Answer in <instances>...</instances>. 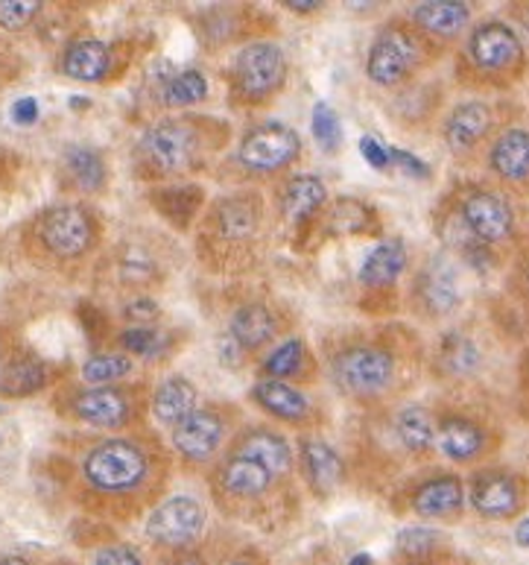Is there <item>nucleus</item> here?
<instances>
[{
  "instance_id": "obj_27",
  "label": "nucleus",
  "mask_w": 529,
  "mask_h": 565,
  "mask_svg": "<svg viewBox=\"0 0 529 565\" xmlns=\"http://www.w3.org/2000/svg\"><path fill=\"white\" fill-rule=\"evenodd\" d=\"M295 475L302 490L320 504L336 498L352 483L345 451L328 443L322 434H299L295 437Z\"/></svg>"
},
{
  "instance_id": "obj_13",
  "label": "nucleus",
  "mask_w": 529,
  "mask_h": 565,
  "mask_svg": "<svg viewBox=\"0 0 529 565\" xmlns=\"http://www.w3.org/2000/svg\"><path fill=\"white\" fill-rule=\"evenodd\" d=\"M102 244V217L88 203L47 205L24 226L26 255L47 267H74Z\"/></svg>"
},
{
  "instance_id": "obj_39",
  "label": "nucleus",
  "mask_w": 529,
  "mask_h": 565,
  "mask_svg": "<svg viewBox=\"0 0 529 565\" xmlns=\"http://www.w3.org/2000/svg\"><path fill=\"white\" fill-rule=\"evenodd\" d=\"M185 343V331L161 329V326H152V329H134V326H123L118 331V347L120 352H127L129 358L143 363H161L168 361L170 354L182 349Z\"/></svg>"
},
{
  "instance_id": "obj_4",
  "label": "nucleus",
  "mask_w": 529,
  "mask_h": 565,
  "mask_svg": "<svg viewBox=\"0 0 529 565\" xmlns=\"http://www.w3.org/2000/svg\"><path fill=\"white\" fill-rule=\"evenodd\" d=\"M237 132L228 120L202 111L161 115L143 127L132 147V173L143 185H176L196 182L223 161Z\"/></svg>"
},
{
  "instance_id": "obj_56",
  "label": "nucleus",
  "mask_w": 529,
  "mask_h": 565,
  "mask_svg": "<svg viewBox=\"0 0 529 565\" xmlns=\"http://www.w3.org/2000/svg\"><path fill=\"white\" fill-rule=\"evenodd\" d=\"M515 542L521 545V548H529V515H523L518 527H515Z\"/></svg>"
},
{
  "instance_id": "obj_35",
  "label": "nucleus",
  "mask_w": 529,
  "mask_h": 565,
  "mask_svg": "<svg viewBox=\"0 0 529 565\" xmlns=\"http://www.w3.org/2000/svg\"><path fill=\"white\" fill-rule=\"evenodd\" d=\"M143 200L176 235H191L210 196L199 182H176V185H150Z\"/></svg>"
},
{
  "instance_id": "obj_10",
  "label": "nucleus",
  "mask_w": 529,
  "mask_h": 565,
  "mask_svg": "<svg viewBox=\"0 0 529 565\" xmlns=\"http://www.w3.org/2000/svg\"><path fill=\"white\" fill-rule=\"evenodd\" d=\"M345 460H348L352 483L384 498L392 495L398 483L410 478L415 469H424L415 463L410 446L403 443L396 423V407L357 414V423L348 430Z\"/></svg>"
},
{
  "instance_id": "obj_22",
  "label": "nucleus",
  "mask_w": 529,
  "mask_h": 565,
  "mask_svg": "<svg viewBox=\"0 0 529 565\" xmlns=\"http://www.w3.org/2000/svg\"><path fill=\"white\" fill-rule=\"evenodd\" d=\"M465 498L483 522H518L529 507V478L504 463L477 466L465 478Z\"/></svg>"
},
{
  "instance_id": "obj_57",
  "label": "nucleus",
  "mask_w": 529,
  "mask_h": 565,
  "mask_svg": "<svg viewBox=\"0 0 529 565\" xmlns=\"http://www.w3.org/2000/svg\"><path fill=\"white\" fill-rule=\"evenodd\" d=\"M0 565H30V559L18 557V554H0Z\"/></svg>"
},
{
  "instance_id": "obj_20",
  "label": "nucleus",
  "mask_w": 529,
  "mask_h": 565,
  "mask_svg": "<svg viewBox=\"0 0 529 565\" xmlns=\"http://www.w3.org/2000/svg\"><path fill=\"white\" fill-rule=\"evenodd\" d=\"M410 246L398 235H384L357 270V308L371 320H396L403 311V287L410 276Z\"/></svg>"
},
{
  "instance_id": "obj_54",
  "label": "nucleus",
  "mask_w": 529,
  "mask_h": 565,
  "mask_svg": "<svg viewBox=\"0 0 529 565\" xmlns=\"http://www.w3.org/2000/svg\"><path fill=\"white\" fill-rule=\"evenodd\" d=\"M18 349H21V343H18V340L9 334V329H3V326H0V379H3V372H7V366L18 354Z\"/></svg>"
},
{
  "instance_id": "obj_59",
  "label": "nucleus",
  "mask_w": 529,
  "mask_h": 565,
  "mask_svg": "<svg viewBox=\"0 0 529 565\" xmlns=\"http://www.w3.org/2000/svg\"><path fill=\"white\" fill-rule=\"evenodd\" d=\"M348 565H375V559H371L369 554H357V557L348 559Z\"/></svg>"
},
{
  "instance_id": "obj_60",
  "label": "nucleus",
  "mask_w": 529,
  "mask_h": 565,
  "mask_svg": "<svg viewBox=\"0 0 529 565\" xmlns=\"http://www.w3.org/2000/svg\"><path fill=\"white\" fill-rule=\"evenodd\" d=\"M521 15H523V21H529V3H523V9H521Z\"/></svg>"
},
{
  "instance_id": "obj_37",
  "label": "nucleus",
  "mask_w": 529,
  "mask_h": 565,
  "mask_svg": "<svg viewBox=\"0 0 529 565\" xmlns=\"http://www.w3.org/2000/svg\"><path fill=\"white\" fill-rule=\"evenodd\" d=\"M62 182L76 194H102L109 185V164L97 147L71 143L62 152Z\"/></svg>"
},
{
  "instance_id": "obj_55",
  "label": "nucleus",
  "mask_w": 529,
  "mask_h": 565,
  "mask_svg": "<svg viewBox=\"0 0 529 565\" xmlns=\"http://www.w3.org/2000/svg\"><path fill=\"white\" fill-rule=\"evenodd\" d=\"M284 7L290 9V12H295V15H316V12H322L328 3H322V0H287Z\"/></svg>"
},
{
  "instance_id": "obj_42",
  "label": "nucleus",
  "mask_w": 529,
  "mask_h": 565,
  "mask_svg": "<svg viewBox=\"0 0 529 565\" xmlns=\"http://www.w3.org/2000/svg\"><path fill=\"white\" fill-rule=\"evenodd\" d=\"M83 384L88 387H106V384H123L134 375V358L127 352H97L83 363Z\"/></svg>"
},
{
  "instance_id": "obj_31",
  "label": "nucleus",
  "mask_w": 529,
  "mask_h": 565,
  "mask_svg": "<svg viewBox=\"0 0 529 565\" xmlns=\"http://www.w3.org/2000/svg\"><path fill=\"white\" fill-rule=\"evenodd\" d=\"M255 375L258 379L287 381V384L307 390L316 387L320 381H325L320 352L302 334H290V338H284L281 343L269 349L261 361L255 363Z\"/></svg>"
},
{
  "instance_id": "obj_3",
  "label": "nucleus",
  "mask_w": 529,
  "mask_h": 565,
  "mask_svg": "<svg viewBox=\"0 0 529 565\" xmlns=\"http://www.w3.org/2000/svg\"><path fill=\"white\" fill-rule=\"evenodd\" d=\"M278 220L263 188H228L210 196L191 232L194 262L210 279L249 281L263 270Z\"/></svg>"
},
{
  "instance_id": "obj_50",
  "label": "nucleus",
  "mask_w": 529,
  "mask_h": 565,
  "mask_svg": "<svg viewBox=\"0 0 529 565\" xmlns=\"http://www.w3.org/2000/svg\"><path fill=\"white\" fill-rule=\"evenodd\" d=\"M515 387H518V411L529 419V343L518 354V372H515Z\"/></svg>"
},
{
  "instance_id": "obj_14",
  "label": "nucleus",
  "mask_w": 529,
  "mask_h": 565,
  "mask_svg": "<svg viewBox=\"0 0 529 565\" xmlns=\"http://www.w3.org/2000/svg\"><path fill=\"white\" fill-rule=\"evenodd\" d=\"M228 109L267 111L290 85V56L276 39H258L231 53L223 68Z\"/></svg>"
},
{
  "instance_id": "obj_12",
  "label": "nucleus",
  "mask_w": 529,
  "mask_h": 565,
  "mask_svg": "<svg viewBox=\"0 0 529 565\" xmlns=\"http://www.w3.org/2000/svg\"><path fill=\"white\" fill-rule=\"evenodd\" d=\"M436 448L451 466L477 469L492 463V457L504 446V428L497 416L483 402L465 393V384L451 387V393L436 398Z\"/></svg>"
},
{
  "instance_id": "obj_9",
  "label": "nucleus",
  "mask_w": 529,
  "mask_h": 565,
  "mask_svg": "<svg viewBox=\"0 0 529 565\" xmlns=\"http://www.w3.org/2000/svg\"><path fill=\"white\" fill-rule=\"evenodd\" d=\"M302 159L304 141L299 129L284 120L261 118L235 138L214 170V179L228 188H272L295 173Z\"/></svg>"
},
{
  "instance_id": "obj_2",
  "label": "nucleus",
  "mask_w": 529,
  "mask_h": 565,
  "mask_svg": "<svg viewBox=\"0 0 529 565\" xmlns=\"http://www.w3.org/2000/svg\"><path fill=\"white\" fill-rule=\"evenodd\" d=\"M176 472L173 451L159 430L141 428L106 434L85 448L76 463V483L91 510L111 519H147L170 495Z\"/></svg>"
},
{
  "instance_id": "obj_6",
  "label": "nucleus",
  "mask_w": 529,
  "mask_h": 565,
  "mask_svg": "<svg viewBox=\"0 0 529 565\" xmlns=\"http://www.w3.org/2000/svg\"><path fill=\"white\" fill-rule=\"evenodd\" d=\"M208 495L228 522L278 531L302 513V483L269 469L255 457L226 448V455L205 475Z\"/></svg>"
},
{
  "instance_id": "obj_7",
  "label": "nucleus",
  "mask_w": 529,
  "mask_h": 565,
  "mask_svg": "<svg viewBox=\"0 0 529 565\" xmlns=\"http://www.w3.org/2000/svg\"><path fill=\"white\" fill-rule=\"evenodd\" d=\"M299 317L267 287L235 281L226 294V322L217 334V361L228 372H244L269 349L295 334Z\"/></svg>"
},
{
  "instance_id": "obj_16",
  "label": "nucleus",
  "mask_w": 529,
  "mask_h": 565,
  "mask_svg": "<svg viewBox=\"0 0 529 565\" xmlns=\"http://www.w3.org/2000/svg\"><path fill=\"white\" fill-rule=\"evenodd\" d=\"M246 425V411L237 402H199L194 414L168 430V446L182 475H208L226 455L228 443Z\"/></svg>"
},
{
  "instance_id": "obj_51",
  "label": "nucleus",
  "mask_w": 529,
  "mask_h": 565,
  "mask_svg": "<svg viewBox=\"0 0 529 565\" xmlns=\"http://www.w3.org/2000/svg\"><path fill=\"white\" fill-rule=\"evenodd\" d=\"M39 100L35 97H21V100L12 103V120H15L18 127H33L35 120H39Z\"/></svg>"
},
{
  "instance_id": "obj_46",
  "label": "nucleus",
  "mask_w": 529,
  "mask_h": 565,
  "mask_svg": "<svg viewBox=\"0 0 529 565\" xmlns=\"http://www.w3.org/2000/svg\"><path fill=\"white\" fill-rule=\"evenodd\" d=\"M44 3L39 0H0V26L9 33L26 30L35 18L42 15Z\"/></svg>"
},
{
  "instance_id": "obj_53",
  "label": "nucleus",
  "mask_w": 529,
  "mask_h": 565,
  "mask_svg": "<svg viewBox=\"0 0 529 565\" xmlns=\"http://www.w3.org/2000/svg\"><path fill=\"white\" fill-rule=\"evenodd\" d=\"M223 565H269V557L263 554L261 548H252V545H246V548L235 551V554H231V557H228Z\"/></svg>"
},
{
  "instance_id": "obj_38",
  "label": "nucleus",
  "mask_w": 529,
  "mask_h": 565,
  "mask_svg": "<svg viewBox=\"0 0 529 565\" xmlns=\"http://www.w3.org/2000/svg\"><path fill=\"white\" fill-rule=\"evenodd\" d=\"M152 97L164 109V115L194 111V106H199V103L210 97V83L202 71L182 68L168 76H159L155 88H152Z\"/></svg>"
},
{
  "instance_id": "obj_21",
  "label": "nucleus",
  "mask_w": 529,
  "mask_h": 565,
  "mask_svg": "<svg viewBox=\"0 0 529 565\" xmlns=\"http://www.w3.org/2000/svg\"><path fill=\"white\" fill-rule=\"evenodd\" d=\"M246 398L263 416V423L281 430H295V437L322 434L331 425L328 405L313 396L307 387H295L287 381L255 379Z\"/></svg>"
},
{
  "instance_id": "obj_15",
  "label": "nucleus",
  "mask_w": 529,
  "mask_h": 565,
  "mask_svg": "<svg viewBox=\"0 0 529 565\" xmlns=\"http://www.w3.org/2000/svg\"><path fill=\"white\" fill-rule=\"evenodd\" d=\"M182 249L176 241L155 228H141L111 249L102 273L111 285L123 290V296H152L173 281L176 270H182Z\"/></svg>"
},
{
  "instance_id": "obj_40",
  "label": "nucleus",
  "mask_w": 529,
  "mask_h": 565,
  "mask_svg": "<svg viewBox=\"0 0 529 565\" xmlns=\"http://www.w3.org/2000/svg\"><path fill=\"white\" fill-rule=\"evenodd\" d=\"M53 370L51 363L39 358L30 349H18V354L12 358V363L3 372V379H0V396L7 398H26L35 396L39 390H44L51 384Z\"/></svg>"
},
{
  "instance_id": "obj_36",
  "label": "nucleus",
  "mask_w": 529,
  "mask_h": 565,
  "mask_svg": "<svg viewBox=\"0 0 529 565\" xmlns=\"http://www.w3.org/2000/svg\"><path fill=\"white\" fill-rule=\"evenodd\" d=\"M199 407V390L182 372H170L159 384H152L150 393V419L159 428L173 430L185 416Z\"/></svg>"
},
{
  "instance_id": "obj_41",
  "label": "nucleus",
  "mask_w": 529,
  "mask_h": 565,
  "mask_svg": "<svg viewBox=\"0 0 529 565\" xmlns=\"http://www.w3.org/2000/svg\"><path fill=\"white\" fill-rule=\"evenodd\" d=\"M454 554V542L433 524H412L396 533V557L403 563H428Z\"/></svg>"
},
{
  "instance_id": "obj_25",
  "label": "nucleus",
  "mask_w": 529,
  "mask_h": 565,
  "mask_svg": "<svg viewBox=\"0 0 529 565\" xmlns=\"http://www.w3.org/2000/svg\"><path fill=\"white\" fill-rule=\"evenodd\" d=\"M194 26L196 42L202 51L219 53L228 47H244L258 39H269V30L263 26H276L269 12L255 9L252 3H219V7L196 9L194 15H187Z\"/></svg>"
},
{
  "instance_id": "obj_18",
  "label": "nucleus",
  "mask_w": 529,
  "mask_h": 565,
  "mask_svg": "<svg viewBox=\"0 0 529 565\" xmlns=\"http://www.w3.org/2000/svg\"><path fill=\"white\" fill-rule=\"evenodd\" d=\"M465 305L463 264L439 249L424 255L403 281V311L421 326L451 322Z\"/></svg>"
},
{
  "instance_id": "obj_34",
  "label": "nucleus",
  "mask_w": 529,
  "mask_h": 565,
  "mask_svg": "<svg viewBox=\"0 0 529 565\" xmlns=\"http://www.w3.org/2000/svg\"><path fill=\"white\" fill-rule=\"evenodd\" d=\"M384 115L407 132H421L433 124L439 127V120L445 115V88L439 83H430V79H419L401 92L387 94Z\"/></svg>"
},
{
  "instance_id": "obj_30",
  "label": "nucleus",
  "mask_w": 529,
  "mask_h": 565,
  "mask_svg": "<svg viewBox=\"0 0 529 565\" xmlns=\"http://www.w3.org/2000/svg\"><path fill=\"white\" fill-rule=\"evenodd\" d=\"M488 177L495 179L500 191L512 194H529V127L521 124H506L492 143L486 156Z\"/></svg>"
},
{
  "instance_id": "obj_26",
  "label": "nucleus",
  "mask_w": 529,
  "mask_h": 565,
  "mask_svg": "<svg viewBox=\"0 0 529 565\" xmlns=\"http://www.w3.org/2000/svg\"><path fill=\"white\" fill-rule=\"evenodd\" d=\"M208 531V510L196 495L179 492V495L161 498L143 519V536L152 548L179 551L199 545Z\"/></svg>"
},
{
  "instance_id": "obj_19",
  "label": "nucleus",
  "mask_w": 529,
  "mask_h": 565,
  "mask_svg": "<svg viewBox=\"0 0 529 565\" xmlns=\"http://www.w3.org/2000/svg\"><path fill=\"white\" fill-rule=\"evenodd\" d=\"M396 515H412L419 522H463L468 510L465 478L454 466L430 463L415 469L387 498Z\"/></svg>"
},
{
  "instance_id": "obj_44",
  "label": "nucleus",
  "mask_w": 529,
  "mask_h": 565,
  "mask_svg": "<svg viewBox=\"0 0 529 565\" xmlns=\"http://www.w3.org/2000/svg\"><path fill=\"white\" fill-rule=\"evenodd\" d=\"M506 299L529 326V244L518 246V253L512 255V264L506 273Z\"/></svg>"
},
{
  "instance_id": "obj_47",
  "label": "nucleus",
  "mask_w": 529,
  "mask_h": 565,
  "mask_svg": "<svg viewBox=\"0 0 529 565\" xmlns=\"http://www.w3.org/2000/svg\"><path fill=\"white\" fill-rule=\"evenodd\" d=\"M357 150L366 161H369L371 170H378V173H389L392 170V147L380 136H363L357 141Z\"/></svg>"
},
{
  "instance_id": "obj_28",
  "label": "nucleus",
  "mask_w": 529,
  "mask_h": 565,
  "mask_svg": "<svg viewBox=\"0 0 529 565\" xmlns=\"http://www.w3.org/2000/svg\"><path fill=\"white\" fill-rule=\"evenodd\" d=\"M328 200V185L316 173H302V170H295L269 188V205L276 212L278 228L290 232L293 246L302 241V235L311 228L313 220L320 217Z\"/></svg>"
},
{
  "instance_id": "obj_48",
  "label": "nucleus",
  "mask_w": 529,
  "mask_h": 565,
  "mask_svg": "<svg viewBox=\"0 0 529 565\" xmlns=\"http://www.w3.org/2000/svg\"><path fill=\"white\" fill-rule=\"evenodd\" d=\"M91 565H147L141 557V551L129 545V542H109L94 554Z\"/></svg>"
},
{
  "instance_id": "obj_29",
  "label": "nucleus",
  "mask_w": 529,
  "mask_h": 565,
  "mask_svg": "<svg viewBox=\"0 0 529 565\" xmlns=\"http://www.w3.org/2000/svg\"><path fill=\"white\" fill-rule=\"evenodd\" d=\"M483 366H486V349L465 326H451L433 340V347H428V379L447 387L474 384Z\"/></svg>"
},
{
  "instance_id": "obj_33",
  "label": "nucleus",
  "mask_w": 529,
  "mask_h": 565,
  "mask_svg": "<svg viewBox=\"0 0 529 565\" xmlns=\"http://www.w3.org/2000/svg\"><path fill=\"white\" fill-rule=\"evenodd\" d=\"M403 15L428 35L442 51H451L463 42L465 33L474 26V3L465 0H421L403 9Z\"/></svg>"
},
{
  "instance_id": "obj_5",
  "label": "nucleus",
  "mask_w": 529,
  "mask_h": 565,
  "mask_svg": "<svg viewBox=\"0 0 529 565\" xmlns=\"http://www.w3.org/2000/svg\"><path fill=\"white\" fill-rule=\"evenodd\" d=\"M433 232L442 249L474 273L497 270L518 237L509 196L488 182H456L433 205Z\"/></svg>"
},
{
  "instance_id": "obj_49",
  "label": "nucleus",
  "mask_w": 529,
  "mask_h": 565,
  "mask_svg": "<svg viewBox=\"0 0 529 565\" xmlns=\"http://www.w3.org/2000/svg\"><path fill=\"white\" fill-rule=\"evenodd\" d=\"M392 170H401L403 177L419 179V182H428L433 177V170L424 159H419L415 152L403 150V147H392Z\"/></svg>"
},
{
  "instance_id": "obj_8",
  "label": "nucleus",
  "mask_w": 529,
  "mask_h": 565,
  "mask_svg": "<svg viewBox=\"0 0 529 565\" xmlns=\"http://www.w3.org/2000/svg\"><path fill=\"white\" fill-rule=\"evenodd\" d=\"M529 74V44L506 18H479L454 47V83L471 94L512 92Z\"/></svg>"
},
{
  "instance_id": "obj_1",
  "label": "nucleus",
  "mask_w": 529,
  "mask_h": 565,
  "mask_svg": "<svg viewBox=\"0 0 529 565\" xmlns=\"http://www.w3.org/2000/svg\"><path fill=\"white\" fill-rule=\"evenodd\" d=\"M322 372L357 414L387 411L428 379V340L407 320H369L320 334Z\"/></svg>"
},
{
  "instance_id": "obj_23",
  "label": "nucleus",
  "mask_w": 529,
  "mask_h": 565,
  "mask_svg": "<svg viewBox=\"0 0 529 565\" xmlns=\"http://www.w3.org/2000/svg\"><path fill=\"white\" fill-rule=\"evenodd\" d=\"M509 120L500 118V106L483 97H468L454 106H447L439 120V138L445 143L447 156L456 164H471L479 156H486L492 138L506 127Z\"/></svg>"
},
{
  "instance_id": "obj_45",
  "label": "nucleus",
  "mask_w": 529,
  "mask_h": 565,
  "mask_svg": "<svg viewBox=\"0 0 529 565\" xmlns=\"http://www.w3.org/2000/svg\"><path fill=\"white\" fill-rule=\"evenodd\" d=\"M120 320L134 329H152L164 320V308L155 296H123L120 302Z\"/></svg>"
},
{
  "instance_id": "obj_24",
  "label": "nucleus",
  "mask_w": 529,
  "mask_h": 565,
  "mask_svg": "<svg viewBox=\"0 0 529 565\" xmlns=\"http://www.w3.org/2000/svg\"><path fill=\"white\" fill-rule=\"evenodd\" d=\"M354 237L378 244L380 237H384V214H380L378 205L363 200V196L336 194L322 209L320 217L313 220L311 228L295 244V249L311 253V249L331 244V241H354Z\"/></svg>"
},
{
  "instance_id": "obj_32",
  "label": "nucleus",
  "mask_w": 529,
  "mask_h": 565,
  "mask_svg": "<svg viewBox=\"0 0 529 565\" xmlns=\"http://www.w3.org/2000/svg\"><path fill=\"white\" fill-rule=\"evenodd\" d=\"M127 68V53L120 51V44L102 42V39H74L67 42L60 53L62 76L74 83H106L111 76H118Z\"/></svg>"
},
{
  "instance_id": "obj_43",
  "label": "nucleus",
  "mask_w": 529,
  "mask_h": 565,
  "mask_svg": "<svg viewBox=\"0 0 529 565\" xmlns=\"http://www.w3.org/2000/svg\"><path fill=\"white\" fill-rule=\"evenodd\" d=\"M311 136L313 143H316L325 156H336V152L343 150V120H339V111H336L331 103L316 100L311 106Z\"/></svg>"
},
{
  "instance_id": "obj_52",
  "label": "nucleus",
  "mask_w": 529,
  "mask_h": 565,
  "mask_svg": "<svg viewBox=\"0 0 529 565\" xmlns=\"http://www.w3.org/2000/svg\"><path fill=\"white\" fill-rule=\"evenodd\" d=\"M164 565H210V563L205 559L199 545H191V548L168 551V554H164Z\"/></svg>"
},
{
  "instance_id": "obj_58",
  "label": "nucleus",
  "mask_w": 529,
  "mask_h": 565,
  "mask_svg": "<svg viewBox=\"0 0 529 565\" xmlns=\"http://www.w3.org/2000/svg\"><path fill=\"white\" fill-rule=\"evenodd\" d=\"M403 565H454V554L442 559H428V563H403Z\"/></svg>"
},
{
  "instance_id": "obj_17",
  "label": "nucleus",
  "mask_w": 529,
  "mask_h": 565,
  "mask_svg": "<svg viewBox=\"0 0 529 565\" xmlns=\"http://www.w3.org/2000/svg\"><path fill=\"white\" fill-rule=\"evenodd\" d=\"M150 393V381H123V384H106V387L79 384L67 390L56 407L71 423L88 425L106 434H127V430L147 428Z\"/></svg>"
},
{
  "instance_id": "obj_11",
  "label": "nucleus",
  "mask_w": 529,
  "mask_h": 565,
  "mask_svg": "<svg viewBox=\"0 0 529 565\" xmlns=\"http://www.w3.org/2000/svg\"><path fill=\"white\" fill-rule=\"evenodd\" d=\"M447 51L430 42L403 12H392L371 33L366 60H363V74L378 92L396 94L407 85L424 79V74Z\"/></svg>"
}]
</instances>
